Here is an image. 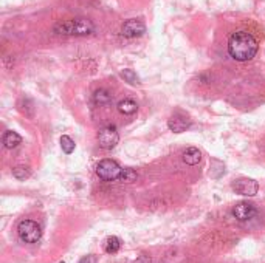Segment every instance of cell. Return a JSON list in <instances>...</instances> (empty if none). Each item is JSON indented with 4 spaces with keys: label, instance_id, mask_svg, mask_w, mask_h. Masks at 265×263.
Instances as JSON below:
<instances>
[{
    "label": "cell",
    "instance_id": "cell-17",
    "mask_svg": "<svg viewBox=\"0 0 265 263\" xmlns=\"http://www.w3.org/2000/svg\"><path fill=\"white\" fill-rule=\"evenodd\" d=\"M121 76L126 79V81L129 82V84H132V85H135V84H140V79H138V76H137V73L134 70H123L121 71Z\"/></svg>",
    "mask_w": 265,
    "mask_h": 263
},
{
    "label": "cell",
    "instance_id": "cell-5",
    "mask_svg": "<svg viewBox=\"0 0 265 263\" xmlns=\"http://www.w3.org/2000/svg\"><path fill=\"white\" fill-rule=\"evenodd\" d=\"M120 141V135L116 132L113 125H107L104 129H101L98 133V142L99 147L104 150H112Z\"/></svg>",
    "mask_w": 265,
    "mask_h": 263
},
{
    "label": "cell",
    "instance_id": "cell-16",
    "mask_svg": "<svg viewBox=\"0 0 265 263\" xmlns=\"http://www.w3.org/2000/svg\"><path fill=\"white\" fill-rule=\"evenodd\" d=\"M30 175H31V172L25 166H17V167H14L13 169V177L17 178V180H27Z\"/></svg>",
    "mask_w": 265,
    "mask_h": 263
},
{
    "label": "cell",
    "instance_id": "cell-1",
    "mask_svg": "<svg viewBox=\"0 0 265 263\" xmlns=\"http://www.w3.org/2000/svg\"><path fill=\"white\" fill-rule=\"evenodd\" d=\"M228 53L234 61H251L258 53V41L248 31H236L228 39Z\"/></svg>",
    "mask_w": 265,
    "mask_h": 263
},
{
    "label": "cell",
    "instance_id": "cell-18",
    "mask_svg": "<svg viewBox=\"0 0 265 263\" xmlns=\"http://www.w3.org/2000/svg\"><path fill=\"white\" fill-rule=\"evenodd\" d=\"M120 180L123 183H134L137 180V172L132 170V169H123L121 175H120Z\"/></svg>",
    "mask_w": 265,
    "mask_h": 263
},
{
    "label": "cell",
    "instance_id": "cell-8",
    "mask_svg": "<svg viewBox=\"0 0 265 263\" xmlns=\"http://www.w3.org/2000/svg\"><path fill=\"white\" fill-rule=\"evenodd\" d=\"M256 214H258L256 206L253 203H248V201H239L234 204V208H233V215H234L239 221L251 220Z\"/></svg>",
    "mask_w": 265,
    "mask_h": 263
},
{
    "label": "cell",
    "instance_id": "cell-11",
    "mask_svg": "<svg viewBox=\"0 0 265 263\" xmlns=\"http://www.w3.org/2000/svg\"><path fill=\"white\" fill-rule=\"evenodd\" d=\"M200 159H202V152L197 149V147H189V149H186L185 150V154H183V161L186 164H189V166H196L200 163Z\"/></svg>",
    "mask_w": 265,
    "mask_h": 263
},
{
    "label": "cell",
    "instance_id": "cell-6",
    "mask_svg": "<svg viewBox=\"0 0 265 263\" xmlns=\"http://www.w3.org/2000/svg\"><path fill=\"white\" fill-rule=\"evenodd\" d=\"M146 33V25L138 19H129L123 23L121 27V34L127 39H135Z\"/></svg>",
    "mask_w": 265,
    "mask_h": 263
},
{
    "label": "cell",
    "instance_id": "cell-3",
    "mask_svg": "<svg viewBox=\"0 0 265 263\" xmlns=\"http://www.w3.org/2000/svg\"><path fill=\"white\" fill-rule=\"evenodd\" d=\"M17 234H19L22 242H25V243H37L39 240H41L42 231H41V226H39L36 221H33V220H23V221L19 223V226H17Z\"/></svg>",
    "mask_w": 265,
    "mask_h": 263
},
{
    "label": "cell",
    "instance_id": "cell-2",
    "mask_svg": "<svg viewBox=\"0 0 265 263\" xmlns=\"http://www.w3.org/2000/svg\"><path fill=\"white\" fill-rule=\"evenodd\" d=\"M53 31L61 36H90L95 33V25L90 19L78 17V19H70V20H61L53 27Z\"/></svg>",
    "mask_w": 265,
    "mask_h": 263
},
{
    "label": "cell",
    "instance_id": "cell-7",
    "mask_svg": "<svg viewBox=\"0 0 265 263\" xmlns=\"http://www.w3.org/2000/svg\"><path fill=\"white\" fill-rule=\"evenodd\" d=\"M233 189H234L236 192L240 194V195L254 197L256 194H258V190H259V185H258V181L251 180V178H239V180L234 181Z\"/></svg>",
    "mask_w": 265,
    "mask_h": 263
},
{
    "label": "cell",
    "instance_id": "cell-9",
    "mask_svg": "<svg viewBox=\"0 0 265 263\" xmlns=\"http://www.w3.org/2000/svg\"><path fill=\"white\" fill-rule=\"evenodd\" d=\"M191 121L188 119V116H185L182 113H175L168 119V127L171 132L174 133H183L186 129H189Z\"/></svg>",
    "mask_w": 265,
    "mask_h": 263
},
{
    "label": "cell",
    "instance_id": "cell-12",
    "mask_svg": "<svg viewBox=\"0 0 265 263\" xmlns=\"http://www.w3.org/2000/svg\"><path fill=\"white\" fill-rule=\"evenodd\" d=\"M118 110L121 111L123 115H134L137 113V110H138V106H137V102L134 99H123L118 102Z\"/></svg>",
    "mask_w": 265,
    "mask_h": 263
},
{
    "label": "cell",
    "instance_id": "cell-20",
    "mask_svg": "<svg viewBox=\"0 0 265 263\" xmlns=\"http://www.w3.org/2000/svg\"><path fill=\"white\" fill-rule=\"evenodd\" d=\"M59 263H64V262H59Z\"/></svg>",
    "mask_w": 265,
    "mask_h": 263
},
{
    "label": "cell",
    "instance_id": "cell-10",
    "mask_svg": "<svg viewBox=\"0 0 265 263\" xmlns=\"http://www.w3.org/2000/svg\"><path fill=\"white\" fill-rule=\"evenodd\" d=\"M2 142L6 149H16L19 144H22V137L17 132H13V130H8L3 133V138Z\"/></svg>",
    "mask_w": 265,
    "mask_h": 263
},
{
    "label": "cell",
    "instance_id": "cell-13",
    "mask_svg": "<svg viewBox=\"0 0 265 263\" xmlns=\"http://www.w3.org/2000/svg\"><path fill=\"white\" fill-rule=\"evenodd\" d=\"M110 99H112L110 93H109L107 90H104V89L96 90L95 94H93V101H95V104H98V106H106V104L110 102Z\"/></svg>",
    "mask_w": 265,
    "mask_h": 263
},
{
    "label": "cell",
    "instance_id": "cell-19",
    "mask_svg": "<svg viewBox=\"0 0 265 263\" xmlns=\"http://www.w3.org/2000/svg\"><path fill=\"white\" fill-rule=\"evenodd\" d=\"M96 262H98V259H96V256H93V254H89V256H85L79 260V263H96Z\"/></svg>",
    "mask_w": 265,
    "mask_h": 263
},
{
    "label": "cell",
    "instance_id": "cell-4",
    "mask_svg": "<svg viewBox=\"0 0 265 263\" xmlns=\"http://www.w3.org/2000/svg\"><path fill=\"white\" fill-rule=\"evenodd\" d=\"M121 170L123 167H120V164L113 161V159H103V161H99V164L96 166V175L103 181L120 180Z\"/></svg>",
    "mask_w": 265,
    "mask_h": 263
},
{
    "label": "cell",
    "instance_id": "cell-14",
    "mask_svg": "<svg viewBox=\"0 0 265 263\" xmlns=\"http://www.w3.org/2000/svg\"><path fill=\"white\" fill-rule=\"evenodd\" d=\"M121 248V240L118 237H109L107 238V242H106V252L107 254H115V252H118Z\"/></svg>",
    "mask_w": 265,
    "mask_h": 263
},
{
    "label": "cell",
    "instance_id": "cell-15",
    "mask_svg": "<svg viewBox=\"0 0 265 263\" xmlns=\"http://www.w3.org/2000/svg\"><path fill=\"white\" fill-rule=\"evenodd\" d=\"M61 147H62V150H64L67 155H70V154L75 152L76 144H75V141L70 137H67V135H62V137H61Z\"/></svg>",
    "mask_w": 265,
    "mask_h": 263
}]
</instances>
